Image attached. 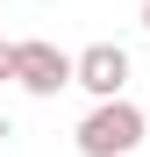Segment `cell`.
<instances>
[{"label": "cell", "instance_id": "cell-1", "mask_svg": "<svg viewBox=\"0 0 150 157\" xmlns=\"http://www.w3.org/2000/svg\"><path fill=\"white\" fill-rule=\"evenodd\" d=\"M143 128H150L143 107L114 93V100H100V107L79 121V150H86V157H129V150L143 143Z\"/></svg>", "mask_w": 150, "mask_h": 157}, {"label": "cell", "instance_id": "cell-2", "mask_svg": "<svg viewBox=\"0 0 150 157\" xmlns=\"http://www.w3.org/2000/svg\"><path fill=\"white\" fill-rule=\"evenodd\" d=\"M71 86H86L93 100H114L129 86V50L121 43H86L79 57H71Z\"/></svg>", "mask_w": 150, "mask_h": 157}, {"label": "cell", "instance_id": "cell-3", "mask_svg": "<svg viewBox=\"0 0 150 157\" xmlns=\"http://www.w3.org/2000/svg\"><path fill=\"white\" fill-rule=\"evenodd\" d=\"M14 86H29L36 100L64 93L71 86V57H64L57 43H14Z\"/></svg>", "mask_w": 150, "mask_h": 157}, {"label": "cell", "instance_id": "cell-4", "mask_svg": "<svg viewBox=\"0 0 150 157\" xmlns=\"http://www.w3.org/2000/svg\"><path fill=\"white\" fill-rule=\"evenodd\" d=\"M0 78H14V43H0Z\"/></svg>", "mask_w": 150, "mask_h": 157}, {"label": "cell", "instance_id": "cell-5", "mask_svg": "<svg viewBox=\"0 0 150 157\" xmlns=\"http://www.w3.org/2000/svg\"><path fill=\"white\" fill-rule=\"evenodd\" d=\"M0 143H7V114H0Z\"/></svg>", "mask_w": 150, "mask_h": 157}, {"label": "cell", "instance_id": "cell-6", "mask_svg": "<svg viewBox=\"0 0 150 157\" xmlns=\"http://www.w3.org/2000/svg\"><path fill=\"white\" fill-rule=\"evenodd\" d=\"M143 29H150V0H143Z\"/></svg>", "mask_w": 150, "mask_h": 157}]
</instances>
